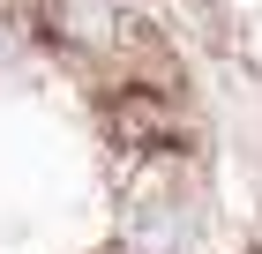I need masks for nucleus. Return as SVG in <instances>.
<instances>
[{"label": "nucleus", "mask_w": 262, "mask_h": 254, "mask_svg": "<svg viewBox=\"0 0 262 254\" xmlns=\"http://www.w3.org/2000/svg\"><path fill=\"white\" fill-rule=\"evenodd\" d=\"M68 22H75L82 38H105V15H98V0H75V8H68Z\"/></svg>", "instance_id": "nucleus-1"}]
</instances>
